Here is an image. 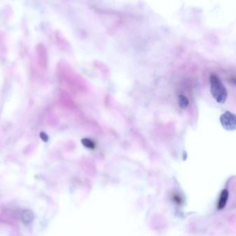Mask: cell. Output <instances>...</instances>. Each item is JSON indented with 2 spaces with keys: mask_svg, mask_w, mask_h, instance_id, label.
<instances>
[{
  "mask_svg": "<svg viewBox=\"0 0 236 236\" xmlns=\"http://www.w3.org/2000/svg\"><path fill=\"white\" fill-rule=\"evenodd\" d=\"M211 92L215 100L220 104H224L227 98V91L222 81L216 75L212 74L210 78Z\"/></svg>",
  "mask_w": 236,
  "mask_h": 236,
  "instance_id": "1",
  "label": "cell"
},
{
  "mask_svg": "<svg viewBox=\"0 0 236 236\" xmlns=\"http://www.w3.org/2000/svg\"><path fill=\"white\" fill-rule=\"evenodd\" d=\"M220 123L223 128L227 131H234L236 128V119L235 115L226 111L220 116Z\"/></svg>",
  "mask_w": 236,
  "mask_h": 236,
  "instance_id": "2",
  "label": "cell"
},
{
  "mask_svg": "<svg viewBox=\"0 0 236 236\" xmlns=\"http://www.w3.org/2000/svg\"><path fill=\"white\" fill-rule=\"evenodd\" d=\"M35 50L39 64L42 67H47L48 65V54L46 47L42 44H38Z\"/></svg>",
  "mask_w": 236,
  "mask_h": 236,
  "instance_id": "3",
  "label": "cell"
},
{
  "mask_svg": "<svg viewBox=\"0 0 236 236\" xmlns=\"http://www.w3.org/2000/svg\"><path fill=\"white\" fill-rule=\"evenodd\" d=\"M228 198H229V191L226 189H224L222 191V193H221V195H220L219 201H218V204H217V208H218V210H222L225 207L226 202H227V200H228Z\"/></svg>",
  "mask_w": 236,
  "mask_h": 236,
  "instance_id": "4",
  "label": "cell"
},
{
  "mask_svg": "<svg viewBox=\"0 0 236 236\" xmlns=\"http://www.w3.org/2000/svg\"><path fill=\"white\" fill-rule=\"evenodd\" d=\"M179 106L181 109H186L189 104V101L186 96L184 95H180L179 96Z\"/></svg>",
  "mask_w": 236,
  "mask_h": 236,
  "instance_id": "5",
  "label": "cell"
},
{
  "mask_svg": "<svg viewBox=\"0 0 236 236\" xmlns=\"http://www.w3.org/2000/svg\"><path fill=\"white\" fill-rule=\"evenodd\" d=\"M83 141V144L84 145V146L87 147V148L93 149V148L95 147L94 143H93V141L89 140V139H88V138H84V139H83V141Z\"/></svg>",
  "mask_w": 236,
  "mask_h": 236,
  "instance_id": "6",
  "label": "cell"
}]
</instances>
